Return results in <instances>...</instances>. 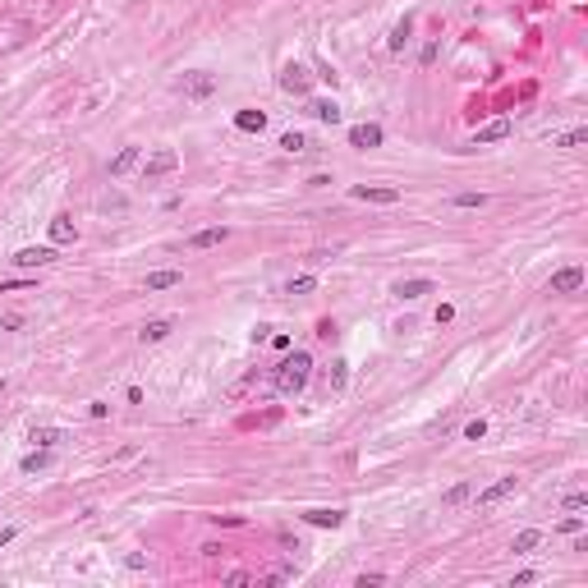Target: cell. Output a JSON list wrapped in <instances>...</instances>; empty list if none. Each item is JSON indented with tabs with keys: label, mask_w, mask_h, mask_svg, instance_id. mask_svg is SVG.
Instances as JSON below:
<instances>
[{
	"label": "cell",
	"mask_w": 588,
	"mask_h": 588,
	"mask_svg": "<svg viewBox=\"0 0 588 588\" xmlns=\"http://www.w3.org/2000/svg\"><path fill=\"white\" fill-rule=\"evenodd\" d=\"M326 382H331V391H345V382H349V363H345V359H336V363H331V377H326Z\"/></svg>",
	"instance_id": "cell-25"
},
{
	"label": "cell",
	"mask_w": 588,
	"mask_h": 588,
	"mask_svg": "<svg viewBox=\"0 0 588 588\" xmlns=\"http://www.w3.org/2000/svg\"><path fill=\"white\" fill-rule=\"evenodd\" d=\"M584 289V266H561L552 271V294H579Z\"/></svg>",
	"instance_id": "cell-5"
},
{
	"label": "cell",
	"mask_w": 588,
	"mask_h": 588,
	"mask_svg": "<svg viewBox=\"0 0 588 588\" xmlns=\"http://www.w3.org/2000/svg\"><path fill=\"white\" fill-rule=\"evenodd\" d=\"M382 124H354L349 129V147H359V152H368V147H382Z\"/></svg>",
	"instance_id": "cell-6"
},
{
	"label": "cell",
	"mask_w": 588,
	"mask_h": 588,
	"mask_svg": "<svg viewBox=\"0 0 588 588\" xmlns=\"http://www.w3.org/2000/svg\"><path fill=\"white\" fill-rule=\"evenodd\" d=\"M308 372H312V354L308 349H294L289 359H280V363L271 368V386H276L280 395H299V391L308 386Z\"/></svg>",
	"instance_id": "cell-1"
},
{
	"label": "cell",
	"mask_w": 588,
	"mask_h": 588,
	"mask_svg": "<svg viewBox=\"0 0 588 588\" xmlns=\"http://www.w3.org/2000/svg\"><path fill=\"white\" fill-rule=\"evenodd\" d=\"M280 147H285V152H303V147H308V133H299V129L280 133Z\"/></svg>",
	"instance_id": "cell-24"
},
{
	"label": "cell",
	"mask_w": 588,
	"mask_h": 588,
	"mask_svg": "<svg viewBox=\"0 0 588 588\" xmlns=\"http://www.w3.org/2000/svg\"><path fill=\"white\" fill-rule=\"evenodd\" d=\"M511 129L515 124L511 120H488L483 129L474 133V147H488V143H501V138H511Z\"/></svg>",
	"instance_id": "cell-8"
},
{
	"label": "cell",
	"mask_w": 588,
	"mask_h": 588,
	"mask_svg": "<svg viewBox=\"0 0 588 588\" xmlns=\"http://www.w3.org/2000/svg\"><path fill=\"white\" fill-rule=\"evenodd\" d=\"M10 262L14 266H51V262H56V248H19Z\"/></svg>",
	"instance_id": "cell-10"
},
{
	"label": "cell",
	"mask_w": 588,
	"mask_h": 588,
	"mask_svg": "<svg viewBox=\"0 0 588 588\" xmlns=\"http://www.w3.org/2000/svg\"><path fill=\"white\" fill-rule=\"evenodd\" d=\"M584 529V520H579V515H566V520H561V533H579Z\"/></svg>",
	"instance_id": "cell-37"
},
{
	"label": "cell",
	"mask_w": 588,
	"mask_h": 588,
	"mask_svg": "<svg viewBox=\"0 0 588 588\" xmlns=\"http://www.w3.org/2000/svg\"><path fill=\"white\" fill-rule=\"evenodd\" d=\"M543 543V533L538 529H524V533H515V543H511V552H533V547Z\"/></svg>",
	"instance_id": "cell-21"
},
{
	"label": "cell",
	"mask_w": 588,
	"mask_h": 588,
	"mask_svg": "<svg viewBox=\"0 0 588 588\" xmlns=\"http://www.w3.org/2000/svg\"><path fill=\"white\" fill-rule=\"evenodd\" d=\"M455 322V303H437V326Z\"/></svg>",
	"instance_id": "cell-32"
},
{
	"label": "cell",
	"mask_w": 588,
	"mask_h": 588,
	"mask_svg": "<svg viewBox=\"0 0 588 588\" xmlns=\"http://www.w3.org/2000/svg\"><path fill=\"white\" fill-rule=\"evenodd\" d=\"M234 129H244V133H262V129H266V115H262V111H239V115H234Z\"/></svg>",
	"instance_id": "cell-18"
},
{
	"label": "cell",
	"mask_w": 588,
	"mask_h": 588,
	"mask_svg": "<svg viewBox=\"0 0 588 588\" xmlns=\"http://www.w3.org/2000/svg\"><path fill=\"white\" fill-rule=\"evenodd\" d=\"M78 239V230H74V216H51V244H74Z\"/></svg>",
	"instance_id": "cell-12"
},
{
	"label": "cell",
	"mask_w": 588,
	"mask_h": 588,
	"mask_svg": "<svg viewBox=\"0 0 588 588\" xmlns=\"http://www.w3.org/2000/svg\"><path fill=\"white\" fill-rule=\"evenodd\" d=\"M23 474H42V469H51V446H37V451H28V455L19 460Z\"/></svg>",
	"instance_id": "cell-14"
},
{
	"label": "cell",
	"mask_w": 588,
	"mask_h": 588,
	"mask_svg": "<svg viewBox=\"0 0 588 588\" xmlns=\"http://www.w3.org/2000/svg\"><path fill=\"white\" fill-rule=\"evenodd\" d=\"M133 166H138V147H120V152H115V161H111V175L120 179V175H129Z\"/></svg>",
	"instance_id": "cell-17"
},
{
	"label": "cell",
	"mask_w": 588,
	"mask_h": 588,
	"mask_svg": "<svg viewBox=\"0 0 588 588\" xmlns=\"http://www.w3.org/2000/svg\"><path fill=\"white\" fill-rule=\"evenodd\" d=\"M179 92L189 101H207L211 92H216V74H207V69H189V74L179 78Z\"/></svg>",
	"instance_id": "cell-2"
},
{
	"label": "cell",
	"mask_w": 588,
	"mask_h": 588,
	"mask_svg": "<svg viewBox=\"0 0 588 588\" xmlns=\"http://www.w3.org/2000/svg\"><path fill=\"white\" fill-rule=\"evenodd\" d=\"M349 193L359 202H400V189H377V184H354Z\"/></svg>",
	"instance_id": "cell-11"
},
{
	"label": "cell",
	"mask_w": 588,
	"mask_h": 588,
	"mask_svg": "<svg viewBox=\"0 0 588 588\" xmlns=\"http://www.w3.org/2000/svg\"><path fill=\"white\" fill-rule=\"evenodd\" d=\"M584 143H588V129H570L556 138V147H584Z\"/></svg>",
	"instance_id": "cell-29"
},
{
	"label": "cell",
	"mask_w": 588,
	"mask_h": 588,
	"mask_svg": "<svg viewBox=\"0 0 588 588\" xmlns=\"http://www.w3.org/2000/svg\"><path fill=\"white\" fill-rule=\"evenodd\" d=\"M437 56H442V42H428V46H423V56H419V65H423V69H432V65H437Z\"/></svg>",
	"instance_id": "cell-31"
},
{
	"label": "cell",
	"mask_w": 588,
	"mask_h": 588,
	"mask_svg": "<svg viewBox=\"0 0 588 588\" xmlns=\"http://www.w3.org/2000/svg\"><path fill=\"white\" fill-rule=\"evenodd\" d=\"M225 239H230V230H225V225H211V230H198L189 239V248H216V244H225Z\"/></svg>",
	"instance_id": "cell-15"
},
{
	"label": "cell",
	"mask_w": 588,
	"mask_h": 588,
	"mask_svg": "<svg viewBox=\"0 0 588 588\" xmlns=\"http://www.w3.org/2000/svg\"><path fill=\"white\" fill-rule=\"evenodd\" d=\"M474 497V483H455V488L446 492V506H460V501H469Z\"/></svg>",
	"instance_id": "cell-28"
},
{
	"label": "cell",
	"mask_w": 588,
	"mask_h": 588,
	"mask_svg": "<svg viewBox=\"0 0 588 588\" xmlns=\"http://www.w3.org/2000/svg\"><path fill=\"white\" fill-rule=\"evenodd\" d=\"M584 506H588V492H570L566 497V511H584Z\"/></svg>",
	"instance_id": "cell-34"
},
{
	"label": "cell",
	"mask_w": 588,
	"mask_h": 588,
	"mask_svg": "<svg viewBox=\"0 0 588 588\" xmlns=\"http://www.w3.org/2000/svg\"><path fill=\"white\" fill-rule=\"evenodd\" d=\"M409 33H414V19L395 23V28H391V37H386V46H391V51H405V42H409Z\"/></svg>",
	"instance_id": "cell-19"
},
{
	"label": "cell",
	"mask_w": 588,
	"mask_h": 588,
	"mask_svg": "<svg viewBox=\"0 0 588 588\" xmlns=\"http://www.w3.org/2000/svg\"><path fill=\"white\" fill-rule=\"evenodd\" d=\"M280 88L294 92V97H308V92H312V74H308L303 65H294V60H289V65L280 69Z\"/></svg>",
	"instance_id": "cell-4"
},
{
	"label": "cell",
	"mask_w": 588,
	"mask_h": 588,
	"mask_svg": "<svg viewBox=\"0 0 588 588\" xmlns=\"http://www.w3.org/2000/svg\"><path fill=\"white\" fill-rule=\"evenodd\" d=\"M170 331H175V322H170V317H156V322H147L143 331H138V340H143V345H156V340H166Z\"/></svg>",
	"instance_id": "cell-16"
},
{
	"label": "cell",
	"mask_w": 588,
	"mask_h": 588,
	"mask_svg": "<svg viewBox=\"0 0 588 588\" xmlns=\"http://www.w3.org/2000/svg\"><path fill=\"white\" fill-rule=\"evenodd\" d=\"M354 584H359V588H377V584H386V575H359Z\"/></svg>",
	"instance_id": "cell-36"
},
{
	"label": "cell",
	"mask_w": 588,
	"mask_h": 588,
	"mask_svg": "<svg viewBox=\"0 0 588 588\" xmlns=\"http://www.w3.org/2000/svg\"><path fill=\"white\" fill-rule=\"evenodd\" d=\"M5 391H10V382H5V377H0V395H5Z\"/></svg>",
	"instance_id": "cell-40"
},
{
	"label": "cell",
	"mask_w": 588,
	"mask_h": 588,
	"mask_svg": "<svg viewBox=\"0 0 588 588\" xmlns=\"http://www.w3.org/2000/svg\"><path fill=\"white\" fill-rule=\"evenodd\" d=\"M308 111L312 115H317V120H322V124H336V120H340V106H336V101H312V106H308Z\"/></svg>",
	"instance_id": "cell-20"
},
{
	"label": "cell",
	"mask_w": 588,
	"mask_h": 588,
	"mask_svg": "<svg viewBox=\"0 0 588 588\" xmlns=\"http://www.w3.org/2000/svg\"><path fill=\"white\" fill-rule=\"evenodd\" d=\"M14 533H19V529H0V547H10V543H14Z\"/></svg>",
	"instance_id": "cell-39"
},
{
	"label": "cell",
	"mask_w": 588,
	"mask_h": 588,
	"mask_svg": "<svg viewBox=\"0 0 588 588\" xmlns=\"http://www.w3.org/2000/svg\"><path fill=\"white\" fill-rule=\"evenodd\" d=\"M175 170H179V152H175V147H156V152L143 161V175H147V179L175 175Z\"/></svg>",
	"instance_id": "cell-3"
},
{
	"label": "cell",
	"mask_w": 588,
	"mask_h": 588,
	"mask_svg": "<svg viewBox=\"0 0 588 588\" xmlns=\"http://www.w3.org/2000/svg\"><path fill=\"white\" fill-rule=\"evenodd\" d=\"M312 289H317V276H294L285 285V294H312Z\"/></svg>",
	"instance_id": "cell-26"
},
{
	"label": "cell",
	"mask_w": 588,
	"mask_h": 588,
	"mask_svg": "<svg viewBox=\"0 0 588 588\" xmlns=\"http://www.w3.org/2000/svg\"><path fill=\"white\" fill-rule=\"evenodd\" d=\"M179 271H152V276H147V289H170V285H179Z\"/></svg>",
	"instance_id": "cell-22"
},
{
	"label": "cell",
	"mask_w": 588,
	"mask_h": 588,
	"mask_svg": "<svg viewBox=\"0 0 588 588\" xmlns=\"http://www.w3.org/2000/svg\"><path fill=\"white\" fill-rule=\"evenodd\" d=\"M488 437V419H469L465 423V442H483Z\"/></svg>",
	"instance_id": "cell-27"
},
{
	"label": "cell",
	"mask_w": 588,
	"mask_h": 588,
	"mask_svg": "<svg viewBox=\"0 0 588 588\" xmlns=\"http://www.w3.org/2000/svg\"><path fill=\"white\" fill-rule=\"evenodd\" d=\"M511 492H515V478H497L492 488L478 492V506H483V511H492V506H497V501H506Z\"/></svg>",
	"instance_id": "cell-9"
},
{
	"label": "cell",
	"mask_w": 588,
	"mask_h": 588,
	"mask_svg": "<svg viewBox=\"0 0 588 588\" xmlns=\"http://www.w3.org/2000/svg\"><path fill=\"white\" fill-rule=\"evenodd\" d=\"M303 520H308L312 529H340L345 511H326V506H322V511H303Z\"/></svg>",
	"instance_id": "cell-13"
},
{
	"label": "cell",
	"mask_w": 588,
	"mask_h": 588,
	"mask_svg": "<svg viewBox=\"0 0 588 588\" xmlns=\"http://www.w3.org/2000/svg\"><path fill=\"white\" fill-rule=\"evenodd\" d=\"M33 442L37 446H60V442H65V432H60V428H33Z\"/></svg>",
	"instance_id": "cell-23"
},
{
	"label": "cell",
	"mask_w": 588,
	"mask_h": 588,
	"mask_svg": "<svg viewBox=\"0 0 588 588\" xmlns=\"http://www.w3.org/2000/svg\"><path fill=\"white\" fill-rule=\"evenodd\" d=\"M221 529H244V515H211Z\"/></svg>",
	"instance_id": "cell-33"
},
{
	"label": "cell",
	"mask_w": 588,
	"mask_h": 588,
	"mask_svg": "<svg viewBox=\"0 0 588 588\" xmlns=\"http://www.w3.org/2000/svg\"><path fill=\"white\" fill-rule=\"evenodd\" d=\"M432 280L428 276H414V280H400L395 289H391V294H395V299H405V303H414V299H423V294H432Z\"/></svg>",
	"instance_id": "cell-7"
},
{
	"label": "cell",
	"mask_w": 588,
	"mask_h": 588,
	"mask_svg": "<svg viewBox=\"0 0 588 588\" xmlns=\"http://www.w3.org/2000/svg\"><path fill=\"white\" fill-rule=\"evenodd\" d=\"M225 584H253V575H244V570H230V575H225Z\"/></svg>",
	"instance_id": "cell-38"
},
{
	"label": "cell",
	"mask_w": 588,
	"mask_h": 588,
	"mask_svg": "<svg viewBox=\"0 0 588 588\" xmlns=\"http://www.w3.org/2000/svg\"><path fill=\"white\" fill-rule=\"evenodd\" d=\"M455 207H488V193H455Z\"/></svg>",
	"instance_id": "cell-30"
},
{
	"label": "cell",
	"mask_w": 588,
	"mask_h": 588,
	"mask_svg": "<svg viewBox=\"0 0 588 588\" xmlns=\"http://www.w3.org/2000/svg\"><path fill=\"white\" fill-rule=\"evenodd\" d=\"M19 326H23L19 312H5V317H0V331H19Z\"/></svg>",
	"instance_id": "cell-35"
}]
</instances>
